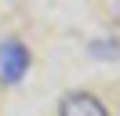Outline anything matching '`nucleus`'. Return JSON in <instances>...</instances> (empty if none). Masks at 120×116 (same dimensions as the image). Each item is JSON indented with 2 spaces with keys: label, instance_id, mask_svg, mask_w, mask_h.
<instances>
[{
  "label": "nucleus",
  "instance_id": "f03ea898",
  "mask_svg": "<svg viewBox=\"0 0 120 116\" xmlns=\"http://www.w3.org/2000/svg\"><path fill=\"white\" fill-rule=\"evenodd\" d=\"M58 116H109V109L102 105L98 94H87V91H69L58 105Z\"/></svg>",
  "mask_w": 120,
  "mask_h": 116
},
{
  "label": "nucleus",
  "instance_id": "f257e3e1",
  "mask_svg": "<svg viewBox=\"0 0 120 116\" xmlns=\"http://www.w3.org/2000/svg\"><path fill=\"white\" fill-rule=\"evenodd\" d=\"M29 72V47L15 36L0 40V80L4 83H18Z\"/></svg>",
  "mask_w": 120,
  "mask_h": 116
}]
</instances>
